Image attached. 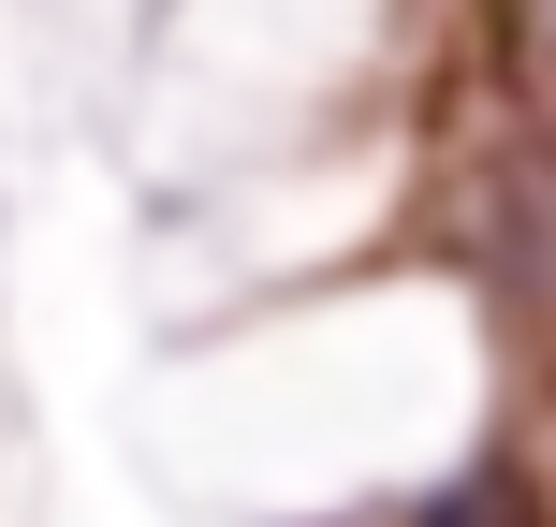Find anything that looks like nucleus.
<instances>
[{
	"mask_svg": "<svg viewBox=\"0 0 556 527\" xmlns=\"http://www.w3.org/2000/svg\"><path fill=\"white\" fill-rule=\"evenodd\" d=\"M425 527H542V484H528V469H469Z\"/></svg>",
	"mask_w": 556,
	"mask_h": 527,
	"instance_id": "obj_1",
	"label": "nucleus"
}]
</instances>
